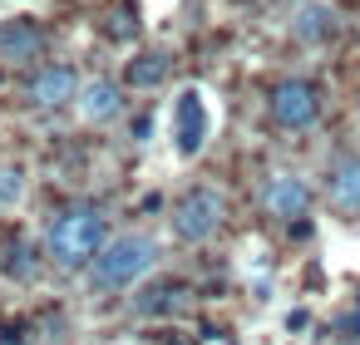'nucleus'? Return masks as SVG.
Returning <instances> with one entry per match:
<instances>
[{"label":"nucleus","mask_w":360,"mask_h":345,"mask_svg":"<svg viewBox=\"0 0 360 345\" xmlns=\"http://www.w3.org/2000/svg\"><path fill=\"white\" fill-rule=\"evenodd\" d=\"M0 345H20V340H11V335H6V340H0Z\"/></svg>","instance_id":"nucleus-17"},{"label":"nucleus","mask_w":360,"mask_h":345,"mask_svg":"<svg viewBox=\"0 0 360 345\" xmlns=\"http://www.w3.org/2000/svg\"><path fill=\"white\" fill-rule=\"evenodd\" d=\"M306 202H311V193H306V183L291 178V173H271L266 188H262V207H266L271 217H301Z\"/></svg>","instance_id":"nucleus-8"},{"label":"nucleus","mask_w":360,"mask_h":345,"mask_svg":"<svg viewBox=\"0 0 360 345\" xmlns=\"http://www.w3.org/2000/svg\"><path fill=\"white\" fill-rule=\"evenodd\" d=\"M291 30H296L301 45H321V40H330V35L340 30V20H335V11L326 6V0H306V6H296Z\"/></svg>","instance_id":"nucleus-10"},{"label":"nucleus","mask_w":360,"mask_h":345,"mask_svg":"<svg viewBox=\"0 0 360 345\" xmlns=\"http://www.w3.org/2000/svg\"><path fill=\"white\" fill-rule=\"evenodd\" d=\"M178 296H183V286H173V281H158V286H148V291L134 301V311H139V315H168V311L178 306Z\"/></svg>","instance_id":"nucleus-12"},{"label":"nucleus","mask_w":360,"mask_h":345,"mask_svg":"<svg viewBox=\"0 0 360 345\" xmlns=\"http://www.w3.org/2000/svg\"><path fill=\"white\" fill-rule=\"evenodd\" d=\"M271 119L281 129H311L321 119V94L311 79H281L271 89Z\"/></svg>","instance_id":"nucleus-4"},{"label":"nucleus","mask_w":360,"mask_h":345,"mask_svg":"<svg viewBox=\"0 0 360 345\" xmlns=\"http://www.w3.org/2000/svg\"><path fill=\"white\" fill-rule=\"evenodd\" d=\"M20 193H25V178H20V168H6V173H0V207L20 202Z\"/></svg>","instance_id":"nucleus-15"},{"label":"nucleus","mask_w":360,"mask_h":345,"mask_svg":"<svg viewBox=\"0 0 360 345\" xmlns=\"http://www.w3.org/2000/svg\"><path fill=\"white\" fill-rule=\"evenodd\" d=\"M45 50V30L35 20H6L0 25V60L6 65H30Z\"/></svg>","instance_id":"nucleus-6"},{"label":"nucleus","mask_w":360,"mask_h":345,"mask_svg":"<svg viewBox=\"0 0 360 345\" xmlns=\"http://www.w3.org/2000/svg\"><path fill=\"white\" fill-rule=\"evenodd\" d=\"M340 335H345V340H360V311H350V315L340 320Z\"/></svg>","instance_id":"nucleus-16"},{"label":"nucleus","mask_w":360,"mask_h":345,"mask_svg":"<svg viewBox=\"0 0 360 345\" xmlns=\"http://www.w3.org/2000/svg\"><path fill=\"white\" fill-rule=\"evenodd\" d=\"M153 266H158V242L143 232H129V237H114L109 247H99V256L89 261V281H94V291H124L139 276H148Z\"/></svg>","instance_id":"nucleus-1"},{"label":"nucleus","mask_w":360,"mask_h":345,"mask_svg":"<svg viewBox=\"0 0 360 345\" xmlns=\"http://www.w3.org/2000/svg\"><path fill=\"white\" fill-rule=\"evenodd\" d=\"M99 247H104V212L99 207H70V212H60L55 222H50V256L60 261V266H89L94 256H99Z\"/></svg>","instance_id":"nucleus-2"},{"label":"nucleus","mask_w":360,"mask_h":345,"mask_svg":"<svg viewBox=\"0 0 360 345\" xmlns=\"http://www.w3.org/2000/svg\"><path fill=\"white\" fill-rule=\"evenodd\" d=\"M326 197L335 212H360V158H335L326 178Z\"/></svg>","instance_id":"nucleus-9"},{"label":"nucleus","mask_w":360,"mask_h":345,"mask_svg":"<svg viewBox=\"0 0 360 345\" xmlns=\"http://www.w3.org/2000/svg\"><path fill=\"white\" fill-rule=\"evenodd\" d=\"M222 217H227L222 193H212V188H193V193L173 207V232H178V242H193V247H198V242L217 237Z\"/></svg>","instance_id":"nucleus-3"},{"label":"nucleus","mask_w":360,"mask_h":345,"mask_svg":"<svg viewBox=\"0 0 360 345\" xmlns=\"http://www.w3.org/2000/svg\"><path fill=\"white\" fill-rule=\"evenodd\" d=\"M75 89H79V79H75L70 65H45V70H35V79H30V104H35V109H60V104L75 99Z\"/></svg>","instance_id":"nucleus-5"},{"label":"nucleus","mask_w":360,"mask_h":345,"mask_svg":"<svg viewBox=\"0 0 360 345\" xmlns=\"http://www.w3.org/2000/svg\"><path fill=\"white\" fill-rule=\"evenodd\" d=\"M202 143H207V109H202V94H198V89H183V94H178V153L193 158Z\"/></svg>","instance_id":"nucleus-7"},{"label":"nucleus","mask_w":360,"mask_h":345,"mask_svg":"<svg viewBox=\"0 0 360 345\" xmlns=\"http://www.w3.org/2000/svg\"><path fill=\"white\" fill-rule=\"evenodd\" d=\"M35 271H40L35 252H30V247H11V256H6V276H15V281H35Z\"/></svg>","instance_id":"nucleus-14"},{"label":"nucleus","mask_w":360,"mask_h":345,"mask_svg":"<svg viewBox=\"0 0 360 345\" xmlns=\"http://www.w3.org/2000/svg\"><path fill=\"white\" fill-rule=\"evenodd\" d=\"M119 109H124V94H119L114 79H94V84H84V99H79V114H84V119L109 124Z\"/></svg>","instance_id":"nucleus-11"},{"label":"nucleus","mask_w":360,"mask_h":345,"mask_svg":"<svg viewBox=\"0 0 360 345\" xmlns=\"http://www.w3.org/2000/svg\"><path fill=\"white\" fill-rule=\"evenodd\" d=\"M163 79H168V55H143L129 65V84H139V89H153Z\"/></svg>","instance_id":"nucleus-13"}]
</instances>
